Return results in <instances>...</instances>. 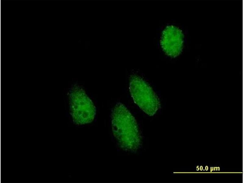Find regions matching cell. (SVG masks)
<instances>
[{"label": "cell", "instance_id": "obj_1", "mask_svg": "<svg viewBox=\"0 0 244 183\" xmlns=\"http://www.w3.org/2000/svg\"><path fill=\"white\" fill-rule=\"evenodd\" d=\"M113 135L124 150L135 152L142 144V138L135 117L122 104L118 103L112 114Z\"/></svg>", "mask_w": 244, "mask_h": 183}, {"label": "cell", "instance_id": "obj_4", "mask_svg": "<svg viewBox=\"0 0 244 183\" xmlns=\"http://www.w3.org/2000/svg\"><path fill=\"white\" fill-rule=\"evenodd\" d=\"M183 39V34L178 27L173 25L168 26L162 32L160 44L167 55L175 57L182 51Z\"/></svg>", "mask_w": 244, "mask_h": 183}, {"label": "cell", "instance_id": "obj_3", "mask_svg": "<svg viewBox=\"0 0 244 183\" xmlns=\"http://www.w3.org/2000/svg\"><path fill=\"white\" fill-rule=\"evenodd\" d=\"M69 100L71 114L75 123L83 124L93 121L96 113L95 107L81 87L76 85L72 88Z\"/></svg>", "mask_w": 244, "mask_h": 183}, {"label": "cell", "instance_id": "obj_2", "mask_svg": "<svg viewBox=\"0 0 244 183\" xmlns=\"http://www.w3.org/2000/svg\"><path fill=\"white\" fill-rule=\"evenodd\" d=\"M129 90L133 99L145 113L154 115L160 106L159 99L149 85L140 77L132 75L130 78Z\"/></svg>", "mask_w": 244, "mask_h": 183}]
</instances>
